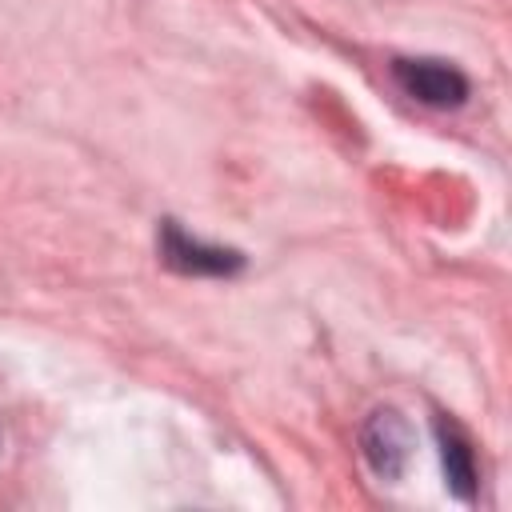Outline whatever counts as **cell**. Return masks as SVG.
<instances>
[{"instance_id":"cell-1","label":"cell","mask_w":512,"mask_h":512,"mask_svg":"<svg viewBox=\"0 0 512 512\" xmlns=\"http://www.w3.org/2000/svg\"><path fill=\"white\" fill-rule=\"evenodd\" d=\"M160 260L172 268V272H184V276H232L244 268V256L236 248H220V244H204L200 236H188L176 220H164L160 224Z\"/></svg>"},{"instance_id":"cell-2","label":"cell","mask_w":512,"mask_h":512,"mask_svg":"<svg viewBox=\"0 0 512 512\" xmlns=\"http://www.w3.org/2000/svg\"><path fill=\"white\" fill-rule=\"evenodd\" d=\"M360 448L376 476L396 480L404 476L408 456H412V424L396 408H376L360 428Z\"/></svg>"},{"instance_id":"cell-3","label":"cell","mask_w":512,"mask_h":512,"mask_svg":"<svg viewBox=\"0 0 512 512\" xmlns=\"http://www.w3.org/2000/svg\"><path fill=\"white\" fill-rule=\"evenodd\" d=\"M396 84L432 108H460L468 100V76L444 60H392Z\"/></svg>"},{"instance_id":"cell-4","label":"cell","mask_w":512,"mask_h":512,"mask_svg":"<svg viewBox=\"0 0 512 512\" xmlns=\"http://www.w3.org/2000/svg\"><path fill=\"white\" fill-rule=\"evenodd\" d=\"M436 440H440V460H444L448 488L460 500H472L476 496V452H472V440L448 416H436Z\"/></svg>"}]
</instances>
